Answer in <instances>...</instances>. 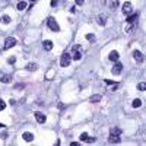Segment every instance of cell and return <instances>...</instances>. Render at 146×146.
<instances>
[{
    "instance_id": "cell-27",
    "label": "cell",
    "mask_w": 146,
    "mask_h": 146,
    "mask_svg": "<svg viewBox=\"0 0 146 146\" xmlns=\"http://www.w3.org/2000/svg\"><path fill=\"white\" fill-rule=\"evenodd\" d=\"M57 3H59V0H51V6H53V7H56Z\"/></svg>"
},
{
    "instance_id": "cell-16",
    "label": "cell",
    "mask_w": 146,
    "mask_h": 146,
    "mask_svg": "<svg viewBox=\"0 0 146 146\" xmlns=\"http://www.w3.org/2000/svg\"><path fill=\"white\" fill-rule=\"evenodd\" d=\"M101 95H92V97H91L89 98V102H92V104H97V102H99L101 101Z\"/></svg>"
},
{
    "instance_id": "cell-4",
    "label": "cell",
    "mask_w": 146,
    "mask_h": 146,
    "mask_svg": "<svg viewBox=\"0 0 146 146\" xmlns=\"http://www.w3.org/2000/svg\"><path fill=\"white\" fill-rule=\"evenodd\" d=\"M15 45H16V38H13V36H7V38L5 40L3 48H5V50H9V48H12V47H15Z\"/></svg>"
},
{
    "instance_id": "cell-3",
    "label": "cell",
    "mask_w": 146,
    "mask_h": 146,
    "mask_svg": "<svg viewBox=\"0 0 146 146\" xmlns=\"http://www.w3.org/2000/svg\"><path fill=\"white\" fill-rule=\"evenodd\" d=\"M47 25H48V28H50L53 32H59V31H60V26L57 25V22H56V19H54V18H48Z\"/></svg>"
},
{
    "instance_id": "cell-7",
    "label": "cell",
    "mask_w": 146,
    "mask_h": 146,
    "mask_svg": "<svg viewBox=\"0 0 146 146\" xmlns=\"http://www.w3.org/2000/svg\"><path fill=\"white\" fill-rule=\"evenodd\" d=\"M118 57H120V56H118V53H117L116 50H113L111 53L108 54V60H111V61H114V63L118 61Z\"/></svg>"
},
{
    "instance_id": "cell-5",
    "label": "cell",
    "mask_w": 146,
    "mask_h": 146,
    "mask_svg": "<svg viewBox=\"0 0 146 146\" xmlns=\"http://www.w3.org/2000/svg\"><path fill=\"white\" fill-rule=\"evenodd\" d=\"M111 72H113V75H120V73L123 72V64L120 61H116L113 69H111Z\"/></svg>"
},
{
    "instance_id": "cell-1",
    "label": "cell",
    "mask_w": 146,
    "mask_h": 146,
    "mask_svg": "<svg viewBox=\"0 0 146 146\" xmlns=\"http://www.w3.org/2000/svg\"><path fill=\"white\" fill-rule=\"evenodd\" d=\"M120 129H118V127H113V129H111V134H110V142H111V143H118L120 142Z\"/></svg>"
},
{
    "instance_id": "cell-9",
    "label": "cell",
    "mask_w": 146,
    "mask_h": 146,
    "mask_svg": "<svg viewBox=\"0 0 146 146\" xmlns=\"http://www.w3.org/2000/svg\"><path fill=\"white\" fill-rule=\"evenodd\" d=\"M80 57H82V54L78 51V47H75V48H73V51H72V59L73 60H80Z\"/></svg>"
},
{
    "instance_id": "cell-10",
    "label": "cell",
    "mask_w": 146,
    "mask_h": 146,
    "mask_svg": "<svg viewBox=\"0 0 146 146\" xmlns=\"http://www.w3.org/2000/svg\"><path fill=\"white\" fill-rule=\"evenodd\" d=\"M35 118H36V121L41 123V124H43V123H45V120H47V118H45V116H44L43 113H35Z\"/></svg>"
},
{
    "instance_id": "cell-18",
    "label": "cell",
    "mask_w": 146,
    "mask_h": 146,
    "mask_svg": "<svg viewBox=\"0 0 146 146\" xmlns=\"http://www.w3.org/2000/svg\"><path fill=\"white\" fill-rule=\"evenodd\" d=\"M0 21H2V24H5V25H7V24L10 22V18H9L7 15H3L2 18H0Z\"/></svg>"
},
{
    "instance_id": "cell-6",
    "label": "cell",
    "mask_w": 146,
    "mask_h": 146,
    "mask_svg": "<svg viewBox=\"0 0 146 146\" xmlns=\"http://www.w3.org/2000/svg\"><path fill=\"white\" fill-rule=\"evenodd\" d=\"M132 12H133L132 3H130V2H126V3L123 5V13H124V15H130Z\"/></svg>"
},
{
    "instance_id": "cell-19",
    "label": "cell",
    "mask_w": 146,
    "mask_h": 146,
    "mask_svg": "<svg viewBox=\"0 0 146 146\" xmlns=\"http://www.w3.org/2000/svg\"><path fill=\"white\" fill-rule=\"evenodd\" d=\"M16 7H18V10H25L26 9V2H19Z\"/></svg>"
},
{
    "instance_id": "cell-28",
    "label": "cell",
    "mask_w": 146,
    "mask_h": 146,
    "mask_svg": "<svg viewBox=\"0 0 146 146\" xmlns=\"http://www.w3.org/2000/svg\"><path fill=\"white\" fill-rule=\"evenodd\" d=\"M95 140H97L95 137H88V140H86V142H89V143H94Z\"/></svg>"
},
{
    "instance_id": "cell-8",
    "label": "cell",
    "mask_w": 146,
    "mask_h": 146,
    "mask_svg": "<svg viewBox=\"0 0 146 146\" xmlns=\"http://www.w3.org/2000/svg\"><path fill=\"white\" fill-rule=\"evenodd\" d=\"M133 59H134L137 63H142V61H143V56H142V53H140L139 50H134V51H133Z\"/></svg>"
},
{
    "instance_id": "cell-17",
    "label": "cell",
    "mask_w": 146,
    "mask_h": 146,
    "mask_svg": "<svg viewBox=\"0 0 146 146\" xmlns=\"http://www.w3.org/2000/svg\"><path fill=\"white\" fill-rule=\"evenodd\" d=\"M118 7V0H110V9L116 10Z\"/></svg>"
},
{
    "instance_id": "cell-31",
    "label": "cell",
    "mask_w": 146,
    "mask_h": 146,
    "mask_svg": "<svg viewBox=\"0 0 146 146\" xmlns=\"http://www.w3.org/2000/svg\"><path fill=\"white\" fill-rule=\"evenodd\" d=\"M3 127H5V124H2V123H0V129H3Z\"/></svg>"
},
{
    "instance_id": "cell-26",
    "label": "cell",
    "mask_w": 146,
    "mask_h": 146,
    "mask_svg": "<svg viewBox=\"0 0 146 146\" xmlns=\"http://www.w3.org/2000/svg\"><path fill=\"white\" fill-rule=\"evenodd\" d=\"M15 61H16V57H9V59H7V63H9V64H13Z\"/></svg>"
},
{
    "instance_id": "cell-11",
    "label": "cell",
    "mask_w": 146,
    "mask_h": 146,
    "mask_svg": "<svg viewBox=\"0 0 146 146\" xmlns=\"http://www.w3.org/2000/svg\"><path fill=\"white\" fill-rule=\"evenodd\" d=\"M22 137H24L25 142H32V140H34V134L29 133V132H25V133L22 134Z\"/></svg>"
},
{
    "instance_id": "cell-14",
    "label": "cell",
    "mask_w": 146,
    "mask_h": 146,
    "mask_svg": "<svg viewBox=\"0 0 146 146\" xmlns=\"http://www.w3.org/2000/svg\"><path fill=\"white\" fill-rule=\"evenodd\" d=\"M43 45H44V48H45L47 51L53 50V41H50V40H45V41L43 43Z\"/></svg>"
},
{
    "instance_id": "cell-22",
    "label": "cell",
    "mask_w": 146,
    "mask_h": 146,
    "mask_svg": "<svg viewBox=\"0 0 146 146\" xmlns=\"http://www.w3.org/2000/svg\"><path fill=\"white\" fill-rule=\"evenodd\" d=\"M26 69H28L29 72H34V70L36 69V64H35V63H29V64L26 66Z\"/></svg>"
},
{
    "instance_id": "cell-20",
    "label": "cell",
    "mask_w": 146,
    "mask_h": 146,
    "mask_svg": "<svg viewBox=\"0 0 146 146\" xmlns=\"http://www.w3.org/2000/svg\"><path fill=\"white\" fill-rule=\"evenodd\" d=\"M137 89L142 91V92H143V91H146V82H140V83L137 85Z\"/></svg>"
},
{
    "instance_id": "cell-25",
    "label": "cell",
    "mask_w": 146,
    "mask_h": 146,
    "mask_svg": "<svg viewBox=\"0 0 146 146\" xmlns=\"http://www.w3.org/2000/svg\"><path fill=\"white\" fill-rule=\"evenodd\" d=\"M94 38H95L94 34H88V35H86V40H88V41H94Z\"/></svg>"
},
{
    "instance_id": "cell-32",
    "label": "cell",
    "mask_w": 146,
    "mask_h": 146,
    "mask_svg": "<svg viewBox=\"0 0 146 146\" xmlns=\"http://www.w3.org/2000/svg\"><path fill=\"white\" fill-rule=\"evenodd\" d=\"M29 2H32V3H34V2H36V0H29Z\"/></svg>"
},
{
    "instance_id": "cell-15",
    "label": "cell",
    "mask_w": 146,
    "mask_h": 146,
    "mask_svg": "<svg viewBox=\"0 0 146 146\" xmlns=\"http://www.w3.org/2000/svg\"><path fill=\"white\" fill-rule=\"evenodd\" d=\"M10 80H12L10 75H2V78H0V82H2V83H9Z\"/></svg>"
},
{
    "instance_id": "cell-24",
    "label": "cell",
    "mask_w": 146,
    "mask_h": 146,
    "mask_svg": "<svg viewBox=\"0 0 146 146\" xmlns=\"http://www.w3.org/2000/svg\"><path fill=\"white\" fill-rule=\"evenodd\" d=\"M5 108H6V102L3 99H0V111H3Z\"/></svg>"
},
{
    "instance_id": "cell-2",
    "label": "cell",
    "mask_w": 146,
    "mask_h": 146,
    "mask_svg": "<svg viewBox=\"0 0 146 146\" xmlns=\"http://www.w3.org/2000/svg\"><path fill=\"white\" fill-rule=\"evenodd\" d=\"M70 61H72V56L69 53H63L61 57H60V66L61 67H67L70 64Z\"/></svg>"
},
{
    "instance_id": "cell-12",
    "label": "cell",
    "mask_w": 146,
    "mask_h": 146,
    "mask_svg": "<svg viewBox=\"0 0 146 146\" xmlns=\"http://www.w3.org/2000/svg\"><path fill=\"white\" fill-rule=\"evenodd\" d=\"M105 21H107L105 15H99V16H97V22H98L101 26H104V25H105Z\"/></svg>"
},
{
    "instance_id": "cell-13",
    "label": "cell",
    "mask_w": 146,
    "mask_h": 146,
    "mask_svg": "<svg viewBox=\"0 0 146 146\" xmlns=\"http://www.w3.org/2000/svg\"><path fill=\"white\" fill-rule=\"evenodd\" d=\"M136 19H137V15H136V13H133V15L130 13L129 16H127V24H134Z\"/></svg>"
},
{
    "instance_id": "cell-30",
    "label": "cell",
    "mask_w": 146,
    "mask_h": 146,
    "mask_svg": "<svg viewBox=\"0 0 146 146\" xmlns=\"http://www.w3.org/2000/svg\"><path fill=\"white\" fill-rule=\"evenodd\" d=\"M105 83H107V85H113L114 82H113V80H108V79H107V80H105Z\"/></svg>"
},
{
    "instance_id": "cell-21",
    "label": "cell",
    "mask_w": 146,
    "mask_h": 146,
    "mask_svg": "<svg viewBox=\"0 0 146 146\" xmlns=\"http://www.w3.org/2000/svg\"><path fill=\"white\" fill-rule=\"evenodd\" d=\"M132 105H133V107H134V108H139V107H140V105H142V101H140V99H139V98H136V99H134V101H133V104H132Z\"/></svg>"
},
{
    "instance_id": "cell-29",
    "label": "cell",
    "mask_w": 146,
    "mask_h": 146,
    "mask_svg": "<svg viewBox=\"0 0 146 146\" xmlns=\"http://www.w3.org/2000/svg\"><path fill=\"white\" fill-rule=\"evenodd\" d=\"M76 5H79V6H82V5H83V0H76Z\"/></svg>"
},
{
    "instance_id": "cell-23",
    "label": "cell",
    "mask_w": 146,
    "mask_h": 146,
    "mask_svg": "<svg viewBox=\"0 0 146 146\" xmlns=\"http://www.w3.org/2000/svg\"><path fill=\"white\" fill-rule=\"evenodd\" d=\"M88 137H89V136H88L86 133H82V134H80V142H86Z\"/></svg>"
}]
</instances>
